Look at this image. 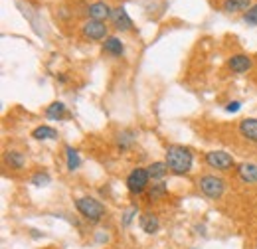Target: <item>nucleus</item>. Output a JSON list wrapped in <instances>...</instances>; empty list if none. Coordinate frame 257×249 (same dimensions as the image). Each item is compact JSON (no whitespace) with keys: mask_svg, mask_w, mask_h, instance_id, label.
Returning a JSON list of instances; mask_svg holds the SVG:
<instances>
[{"mask_svg":"<svg viewBox=\"0 0 257 249\" xmlns=\"http://www.w3.org/2000/svg\"><path fill=\"white\" fill-rule=\"evenodd\" d=\"M166 164H168L170 172L176 176L188 174L194 164L192 151L184 145H168L166 147Z\"/></svg>","mask_w":257,"mask_h":249,"instance_id":"f257e3e1","label":"nucleus"},{"mask_svg":"<svg viewBox=\"0 0 257 249\" xmlns=\"http://www.w3.org/2000/svg\"><path fill=\"white\" fill-rule=\"evenodd\" d=\"M75 208H77V212L83 216V218L87 219V221H91V223H97V221H101L103 216H105V206L95 200V198H91V196H83V198H77L75 200Z\"/></svg>","mask_w":257,"mask_h":249,"instance_id":"f03ea898","label":"nucleus"},{"mask_svg":"<svg viewBox=\"0 0 257 249\" xmlns=\"http://www.w3.org/2000/svg\"><path fill=\"white\" fill-rule=\"evenodd\" d=\"M198 186H200L204 196H208V198H212V200L222 198V194L225 192V182L220 176H216V174H206V176H202L200 182H198Z\"/></svg>","mask_w":257,"mask_h":249,"instance_id":"7ed1b4c3","label":"nucleus"},{"mask_svg":"<svg viewBox=\"0 0 257 249\" xmlns=\"http://www.w3.org/2000/svg\"><path fill=\"white\" fill-rule=\"evenodd\" d=\"M149 180H151L149 170H147V168L137 166V168H133V170L128 172L127 190L131 192V194H143V192L149 188Z\"/></svg>","mask_w":257,"mask_h":249,"instance_id":"20e7f679","label":"nucleus"},{"mask_svg":"<svg viewBox=\"0 0 257 249\" xmlns=\"http://www.w3.org/2000/svg\"><path fill=\"white\" fill-rule=\"evenodd\" d=\"M204 160H206V164L210 168L222 170V172H227V170H231L235 166L233 156L229 155V153H225V151H210V153L204 155Z\"/></svg>","mask_w":257,"mask_h":249,"instance_id":"39448f33","label":"nucleus"},{"mask_svg":"<svg viewBox=\"0 0 257 249\" xmlns=\"http://www.w3.org/2000/svg\"><path fill=\"white\" fill-rule=\"evenodd\" d=\"M107 32H109L107 24L101 22V20H87V22H83V26H81V34H83L87 40H93V42L107 40V38H109Z\"/></svg>","mask_w":257,"mask_h":249,"instance_id":"423d86ee","label":"nucleus"},{"mask_svg":"<svg viewBox=\"0 0 257 249\" xmlns=\"http://www.w3.org/2000/svg\"><path fill=\"white\" fill-rule=\"evenodd\" d=\"M109 20H111V24H113L115 30H119V32L133 30V20H131L128 12L125 10V6H117V8H113Z\"/></svg>","mask_w":257,"mask_h":249,"instance_id":"0eeeda50","label":"nucleus"},{"mask_svg":"<svg viewBox=\"0 0 257 249\" xmlns=\"http://www.w3.org/2000/svg\"><path fill=\"white\" fill-rule=\"evenodd\" d=\"M87 16H89V20H101V22H105L107 18H111V12H113V8L107 4V2H103V0H97L93 4H89L87 6Z\"/></svg>","mask_w":257,"mask_h":249,"instance_id":"6e6552de","label":"nucleus"},{"mask_svg":"<svg viewBox=\"0 0 257 249\" xmlns=\"http://www.w3.org/2000/svg\"><path fill=\"white\" fill-rule=\"evenodd\" d=\"M227 67L233 73H245V71H249L253 67V60L249 56H245V54H235V56H231L227 60Z\"/></svg>","mask_w":257,"mask_h":249,"instance_id":"1a4fd4ad","label":"nucleus"},{"mask_svg":"<svg viewBox=\"0 0 257 249\" xmlns=\"http://www.w3.org/2000/svg\"><path fill=\"white\" fill-rule=\"evenodd\" d=\"M235 172H237L239 180L245 182V184H255L257 182V164H253V162H241V164H237L235 166Z\"/></svg>","mask_w":257,"mask_h":249,"instance_id":"9d476101","label":"nucleus"},{"mask_svg":"<svg viewBox=\"0 0 257 249\" xmlns=\"http://www.w3.org/2000/svg\"><path fill=\"white\" fill-rule=\"evenodd\" d=\"M103 52L109 54V56L121 58V56L125 54V46H123L121 38H117V36H109L107 40H103Z\"/></svg>","mask_w":257,"mask_h":249,"instance_id":"9b49d317","label":"nucleus"},{"mask_svg":"<svg viewBox=\"0 0 257 249\" xmlns=\"http://www.w3.org/2000/svg\"><path fill=\"white\" fill-rule=\"evenodd\" d=\"M239 135L249 143H257V119L247 117L239 121Z\"/></svg>","mask_w":257,"mask_h":249,"instance_id":"f8f14e48","label":"nucleus"},{"mask_svg":"<svg viewBox=\"0 0 257 249\" xmlns=\"http://www.w3.org/2000/svg\"><path fill=\"white\" fill-rule=\"evenodd\" d=\"M139 223H141V229L145 231V233H149V235H153V233H157L159 229H161V221H159V216L157 214H151V212H145L141 219H139Z\"/></svg>","mask_w":257,"mask_h":249,"instance_id":"ddd939ff","label":"nucleus"},{"mask_svg":"<svg viewBox=\"0 0 257 249\" xmlns=\"http://www.w3.org/2000/svg\"><path fill=\"white\" fill-rule=\"evenodd\" d=\"M253 6L251 0H224L222 10L225 14H237V12H247Z\"/></svg>","mask_w":257,"mask_h":249,"instance_id":"4468645a","label":"nucleus"},{"mask_svg":"<svg viewBox=\"0 0 257 249\" xmlns=\"http://www.w3.org/2000/svg\"><path fill=\"white\" fill-rule=\"evenodd\" d=\"M46 117L50 121H62V119H67V107H65L62 101H54L50 107H46Z\"/></svg>","mask_w":257,"mask_h":249,"instance_id":"2eb2a0df","label":"nucleus"},{"mask_svg":"<svg viewBox=\"0 0 257 249\" xmlns=\"http://www.w3.org/2000/svg\"><path fill=\"white\" fill-rule=\"evenodd\" d=\"M32 139H36V141H54V139H58V131L50 125H40L32 131Z\"/></svg>","mask_w":257,"mask_h":249,"instance_id":"dca6fc26","label":"nucleus"},{"mask_svg":"<svg viewBox=\"0 0 257 249\" xmlns=\"http://www.w3.org/2000/svg\"><path fill=\"white\" fill-rule=\"evenodd\" d=\"M6 164L10 166V168H14V170H22L24 168V164H26V156L22 155L20 151H8L6 155Z\"/></svg>","mask_w":257,"mask_h":249,"instance_id":"f3484780","label":"nucleus"},{"mask_svg":"<svg viewBox=\"0 0 257 249\" xmlns=\"http://www.w3.org/2000/svg\"><path fill=\"white\" fill-rule=\"evenodd\" d=\"M135 139H137V133L131 131V129H125V131H121L117 135V147L121 151H127V149H131L135 145Z\"/></svg>","mask_w":257,"mask_h":249,"instance_id":"a211bd4d","label":"nucleus"},{"mask_svg":"<svg viewBox=\"0 0 257 249\" xmlns=\"http://www.w3.org/2000/svg\"><path fill=\"white\" fill-rule=\"evenodd\" d=\"M147 170H149V176L153 178V180H159L161 182L162 178L168 174V164L166 162H153V164H149L147 166Z\"/></svg>","mask_w":257,"mask_h":249,"instance_id":"6ab92c4d","label":"nucleus"},{"mask_svg":"<svg viewBox=\"0 0 257 249\" xmlns=\"http://www.w3.org/2000/svg\"><path fill=\"white\" fill-rule=\"evenodd\" d=\"M65 158H67V170L69 172H73V170H77L79 166H81V158H79V153L73 149V147H65Z\"/></svg>","mask_w":257,"mask_h":249,"instance_id":"aec40b11","label":"nucleus"},{"mask_svg":"<svg viewBox=\"0 0 257 249\" xmlns=\"http://www.w3.org/2000/svg\"><path fill=\"white\" fill-rule=\"evenodd\" d=\"M147 194H149L151 200H161V198H164L168 194V186H166V182L161 180V182H157V184L147 188Z\"/></svg>","mask_w":257,"mask_h":249,"instance_id":"412c9836","label":"nucleus"},{"mask_svg":"<svg viewBox=\"0 0 257 249\" xmlns=\"http://www.w3.org/2000/svg\"><path fill=\"white\" fill-rule=\"evenodd\" d=\"M30 182H32V186L44 188V186H48V184L52 182V176H50L48 172L40 170V172H36V174H34L32 178H30Z\"/></svg>","mask_w":257,"mask_h":249,"instance_id":"4be33fe9","label":"nucleus"},{"mask_svg":"<svg viewBox=\"0 0 257 249\" xmlns=\"http://www.w3.org/2000/svg\"><path fill=\"white\" fill-rule=\"evenodd\" d=\"M243 22L249 26H257V2L243 14Z\"/></svg>","mask_w":257,"mask_h":249,"instance_id":"5701e85b","label":"nucleus"},{"mask_svg":"<svg viewBox=\"0 0 257 249\" xmlns=\"http://www.w3.org/2000/svg\"><path fill=\"white\" fill-rule=\"evenodd\" d=\"M137 214H139V210H137L135 206H133L131 210H127V212L123 214V225H125V227H127V225H131V223H133V219L137 218Z\"/></svg>","mask_w":257,"mask_h":249,"instance_id":"b1692460","label":"nucleus"},{"mask_svg":"<svg viewBox=\"0 0 257 249\" xmlns=\"http://www.w3.org/2000/svg\"><path fill=\"white\" fill-rule=\"evenodd\" d=\"M241 109V101H229L227 105H225V111L227 113H237Z\"/></svg>","mask_w":257,"mask_h":249,"instance_id":"393cba45","label":"nucleus"},{"mask_svg":"<svg viewBox=\"0 0 257 249\" xmlns=\"http://www.w3.org/2000/svg\"><path fill=\"white\" fill-rule=\"evenodd\" d=\"M192 249H196V247H192Z\"/></svg>","mask_w":257,"mask_h":249,"instance_id":"a878e982","label":"nucleus"},{"mask_svg":"<svg viewBox=\"0 0 257 249\" xmlns=\"http://www.w3.org/2000/svg\"><path fill=\"white\" fill-rule=\"evenodd\" d=\"M255 249H257V245H255Z\"/></svg>","mask_w":257,"mask_h":249,"instance_id":"bb28decb","label":"nucleus"}]
</instances>
